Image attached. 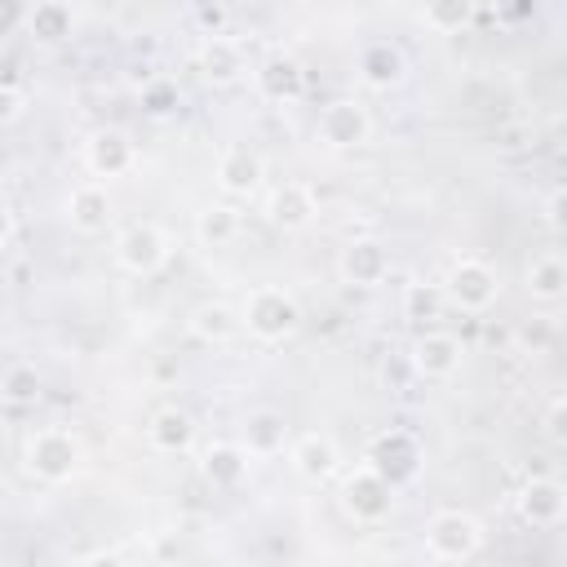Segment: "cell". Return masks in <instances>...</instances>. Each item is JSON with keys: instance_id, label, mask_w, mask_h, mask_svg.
Here are the masks:
<instances>
[{"instance_id": "cell-1", "label": "cell", "mask_w": 567, "mask_h": 567, "mask_svg": "<svg viewBox=\"0 0 567 567\" xmlns=\"http://www.w3.org/2000/svg\"><path fill=\"white\" fill-rule=\"evenodd\" d=\"M22 456H27V470L40 483H66V478H75V470L84 461V447H80V439L71 430L44 425V430H35L27 439V452Z\"/></svg>"}, {"instance_id": "cell-2", "label": "cell", "mask_w": 567, "mask_h": 567, "mask_svg": "<svg viewBox=\"0 0 567 567\" xmlns=\"http://www.w3.org/2000/svg\"><path fill=\"white\" fill-rule=\"evenodd\" d=\"M478 545H483V523L465 509H439L425 523V549L439 563H465L478 554Z\"/></svg>"}, {"instance_id": "cell-3", "label": "cell", "mask_w": 567, "mask_h": 567, "mask_svg": "<svg viewBox=\"0 0 567 567\" xmlns=\"http://www.w3.org/2000/svg\"><path fill=\"white\" fill-rule=\"evenodd\" d=\"M239 323H248V332H252L257 341H270V346H275V341H284V337L297 332L301 310H297L292 292H284V288H257V292L244 301Z\"/></svg>"}, {"instance_id": "cell-4", "label": "cell", "mask_w": 567, "mask_h": 567, "mask_svg": "<svg viewBox=\"0 0 567 567\" xmlns=\"http://www.w3.org/2000/svg\"><path fill=\"white\" fill-rule=\"evenodd\" d=\"M443 292H447V301H452L456 310L478 315V310H487V306L496 301L501 279H496V270H492L487 261H478V257H461V261L447 270Z\"/></svg>"}, {"instance_id": "cell-5", "label": "cell", "mask_w": 567, "mask_h": 567, "mask_svg": "<svg viewBox=\"0 0 567 567\" xmlns=\"http://www.w3.org/2000/svg\"><path fill=\"white\" fill-rule=\"evenodd\" d=\"M394 505V487L372 470V465H359L346 474L341 483V509L354 518V523H381Z\"/></svg>"}, {"instance_id": "cell-6", "label": "cell", "mask_w": 567, "mask_h": 567, "mask_svg": "<svg viewBox=\"0 0 567 567\" xmlns=\"http://www.w3.org/2000/svg\"><path fill=\"white\" fill-rule=\"evenodd\" d=\"M115 261L128 275H155L168 261V239L155 221H133L115 235Z\"/></svg>"}, {"instance_id": "cell-7", "label": "cell", "mask_w": 567, "mask_h": 567, "mask_svg": "<svg viewBox=\"0 0 567 567\" xmlns=\"http://www.w3.org/2000/svg\"><path fill=\"white\" fill-rule=\"evenodd\" d=\"M372 137V115L354 97H337L319 111V142L332 151H354Z\"/></svg>"}, {"instance_id": "cell-8", "label": "cell", "mask_w": 567, "mask_h": 567, "mask_svg": "<svg viewBox=\"0 0 567 567\" xmlns=\"http://www.w3.org/2000/svg\"><path fill=\"white\" fill-rule=\"evenodd\" d=\"M337 270L346 284H359V288H372L390 275V252L381 239H350L337 257Z\"/></svg>"}, {"instance_id": "cell-9", "label": "cell", "mask_w": 567, "mask_h": 567, "mask_svg": "<svg viewBox=\"0 0 567 567\" xmlns=\"http://www.w3.org/2000/svg\"><path fill=\"white\" fill-rule=\"evenodd\" d=\"M84 164H89L93 177H106V182L111 177H124L133 168V142L120 128H97L84 142Z\"/></svg>"}, {"instance_id": "cell-10", "label": "cell", "mask_w": 567, "mask_h": 567, "mask_svg": "<svg viewBox=\"0 0 567 567\" xmlns=\"http://www.w3.org/2000/svg\"><path fill=\"white\" fill-rule=\"evenodd\" d=\"M368 465H372L390 487H399V483H408V478L416 474V447H412V439H408L403 430H385V434L372 443Z\"/></svg>"}, {"instance_id": "cell-11", "label": "cell", "mask_w": 567, "mask_h": 567, "mask_svg": "<svg viewBox=\"0 0 567 567\" xmlns=\"http://www.w3.org/2000/svg\"><path fill=\"white\" fill-rule=\"evenodd\" d=\"M315 213H319V208H315V190H310L306 182H279V186L266 195V217H270L275 226H284V230L310 226Z\"/></svg>"}, {"instance_id": "cell-12", "label": "cell", "mask_w": 567, "mask_h": 567, "mask_svg": "<svg viewBox=\"0 0 567 567\" xmlns=\"http://www.w3.org/2000/svg\"><path fill=\"white\" fill-rule=\"evenodd\" d=\"M563 509H567V492H563L558 478H532L518 492V514L532 527H558L563 523Z\"/></svg>"}, {"instance_id": "cell-13", "label": "cell", "mask_w": 567, "mask_h": 567, "mask_svg": "<svg viewBox=\"0 0 567 567\" xmlns=\"http://www.w3.org/2000/svg\"><path fill=\"white\" fill-rule=\"evenodd\" d=\"M461 341L452 337V332H421L416 337V346H412V368L421 372V377H452L456 368H461Z\"/></svg>"}, {"instance_id": "cell-14", "label": "cell", "mask_w": 567, "mask_h": 567, "mask_svg": "<svg viewBox=\"0 0 567 567\" xmlns=\"http://www.w3.org/2000/svg\"><path fill=\"white\" fill-rule=\"evenodd\" d=\"M257 89H261V97L288 106V102H297V97L306 93V71H301L288 53H275V58H266V62L257 66Z\"/></svg>"}, {"instance_id": "cell-15", "label": "cell", "mask_w": 567, "mask_h": 567, "mask_svg": "<svg viewBox=\"0 0 567 567\" xmlns=\"http://www.w3.org/2000/svg\"><path fill=\"white\" fill-rule=\"evenodd\" d=\"M66 221H71L80 235L106 230V221H111V195H106V186H97V182L75 186V190L66 195Z\"/></svg>"}, {"instance_id": "cell-16", "label": "cell", "mask_w": 567, "mask_h": 567, "mask_svg": "<svg viewBox=\"0 0 567 567\" xmlns=\"http://www.w3.org/2000/svg\"><path fill=\"white\" fill-rule=\"evenodd\" d=\"M217 186L226 195H252L261 186V155L248 146H226L217 159Z\"/></svg>"}, {"instance_id": "cell-17", "label": "cell", "mask_w": 567, "mask_h": 567, "mask_svg": "<svg viewBox=\"0 0 567 567\" xmlns=\"http://www.w3.org/2000/svg\"><path fill=\"white\" fill-rule=\"evenodd\" d=\"M337 461H341V452H337V443L328 439V434H301L297 443H292V470L301 474V478H310V483H323V478H332L337 474Z\"/></svg>"}, {"instance_id": "cell-18", "label": "cell", "mask_w": 567, "mask_h": 567, "mask_svg": "<svg viewBox=\"0 0 567 567\" xmlns=\"http://www.w3.org/2000/svg\"><path fill=\"white\" fill-rule=\"evenodd\" d=\"M146 439H151L155 452L177 456V452H186V447L195 443V421H190L182 408H159V412L151 416V425H146Z\"/></svg>"}, {"instance_id": "cell-19", "label": "cell", "mask_w": 567, "mask_h": 567, "mask_svg": "<svg viewBox=\"0 0 567 567\" xmlns=\"http://www.w3.org/2000/svg\"><path fill=\"white\" fill-rule=\"evenodd\" d=\"M523 279H527L532 301H540V306H558V301L567 297V266H563L558 252H540V257H532V266H527Z\"/></svg>"}, {"instance_id": "cell-20", "label": "cell", "mask_w": 567, "mask_h": 567, "mask_svg": "<svg viewBox=\"0 0 567 567\" xmlns=\"http://www.w3.org/2000/svg\"><path fill=\"white\" fill-rule=\"evenodd\" d=\"M199 71H204L213 84H230V80H239V71H244V49H239L230 35H204Z\"/></svg>"}, {"instance_id": "cell-21", "label": "cell", "mask_w": 567, "mask_h": 567, "mask_svg": "<svg viewBox=\"0 0 567 567\" xmlns=\"http://www.w3.org/2000/svg\"><path fill=\"white\" fill-rule=\"evenodd\" d=\"M359 80H363L368 89H390V84H399V80H403V53H399L394 44H385V40L368 44V49L359 53Z\"/></svg>"}, {"instance_id": "cell-22", "label": "cell", "mask_w": 567, "mask_h": 567, "mask_svg": "<svg viewBox=\"0 0 567 567\" xmlns=\"http://www.w3.org/2000/svg\"><path fill=\"white\" fill-rule=\"evenodd\" d=\"M190 332L204 341V346H221L239 332V310L226 306V301H204L190 310Z\"/></svg>"}, {"instance_id": "cell-23", "label": "cell", "mask_w": 567, "mask_h": 567, "mask_svg": "<svg viewBox=\"0 0 567 567\" xmlns=\"http://www.w3.org/2000/svg\"><path fill=\"white\" fill-rule=\"evenodd\" d=\"M199 470H204V478H208L213 487H235V483L248 474V452H244L239 443H213V447L204 452Z\"/></svg>"}, {"instance_id": "cell-24", "label": "cell", "mask_w": 567, "mask_h": 567, "mask_svg": "<svg viewBox=\"0 0 567 567\" xmlns=\"http://www.w3.org/2000/svg\"><path fill=\"white\" fill-rule=\"evenodd\" d=\"M248 456H275L279 447H284V416L279 412H270V408H261V412H252L248 421H244V443H239Z\"/></svg>"}, {"instance_id": "cell-25", "label": "cell", "mask_w": 567, "mask_h": 567, "mask_svg": "<svg viewBox=\"0 0 567 567\" xmlns=\"http://www.w3.org/2000/svg\"><path fill=\"white\" fill-rule=\"evenodd\" d=\"M27 31L31 35H40V40H62V35H71V27H75V13H71V4H58V0H44V4H35V9H27Z\"/></svg>"}, {"instance_id": "cell-26", "label": "cell", "mask_w": 567, "mask_h": 567, "mask_svg": "<svg viewBox=\"0 0 567 567\" xmlns=\"http://www.w3.org/2000/svg\"><path fill=\"white\" fill-rule=\"evenodd\" d=\"M195 235H199L204 248H226L239 235V213L226 208V204H213V208H204L195 217Z\"/></svg>"}, {"instance_id": "cell-27", "label": "cell", "mask_w": 567, "mask_h": 567, "mask_svg": "<svg viewBox=\"0 0 567 567\" xmlns=\"http://www.w3.org/2000/svg\"><path fill=\"white\" fill-rule=\"evenodd\" d=\"M0 399L13 403V408H27L40 399V372L31 363H13L0 372Z\"/></svg>"}, {"instance_id": "cell-28", "label": "cell", "mask_w": 567, "mask_h": 567, "mask_svg": "<svg viewBox=\"0 0 567 567\" xmlns=\"http://www.w3.org/2000/svg\"><path fill=\"white\" fill-rule=\"evenodd\" d=\"M439 306H443V288L439 284H408V292H403V315L408 319L430 323V319H439Z\"/></svg>"}, {"instance_id": "cell-29", "label": "cell", "mask_w": 567, "mask_h": 567, "mask_svg": "<svg viewBox=\"0 0 567 567\" xmlns=\"http://www.w3.org/2000/svg\"><path fill=\"white\" fill-rule=\"evenodd\" d=\"M425 22L434 27V31H443V35H452V31H461L465 22H470V4H434V9H425Z\"/></svg>"}, {"instance_id": "cell-30", "label": "cell", "mask_w": 567, "mask_h": 567, "mask_svg": "<svg viewBox=\"0 0 567 567\" xmlns=\"http://www.w3.org/2000/svg\"><path fill=\"white\" fill-rule=\"evenodd\" d=\"M545 434H549V443H567V399L563 394H554L545 408Z\"/></svg>"}, {"instance_id": "cell-31", "label": "cell", "mask_w": 567, "mask_h": 567, "mask_svg": "<svg viewBox=\"0 0 567 567\" xmlns=\"http://www.w3.org/2000/svg\"><path fill=\"white\" fill-rule=\"evenodd\" d=\"M142 102H146V111H155V115H164V111H173L177 106V89L173 84H146V93H142Z\"/></svg>"}, {"instance_id": "cell-32", "label": "cell", "mask_w": 567, "mask_h": 567, "mask_svg": "<svg viewBox=\"0 0 567 567\" xmlns=\"http://www.w3.org/2000/svg\"><path fill=\"white\" fill-rule=\"evenodd\" d=\"M195 22L204 27V35H221V27H226V4H199V9H195Z\"/></svg>"}, {"instance_id": "cell-33", "label": "cell", "mask_w": 567, "mask_h": 567, "mask_svg": "<svg viewBox=\"0 0 567 567\" xmlns=\"http://www.w3.org/2000/svg\"><path fill=\"white\" fill-rule=\"evenodd\" d=\"M22 115V93L13 84H0V124H13Z\"/></svg>"}, {"instance_id": "cell-34", "label": "cell", "mask_w": 567, "mask_h": 567, "mask_svg": "<svg viewBox=\"0 0 567 567\" xmlns=\"http://www.w3.org/2000/svg\"><path fill=\"white\" fill-rule=\"evenodd\" d=\"M545 221L558 230L563 226V190H549V199H545Z\"/></svg>"}, {"instance_id": "cell-35", "label": "cell", "mask_w": 567, "mask_h": 567, "mask_svg": "<svg viewBox=\"0 0 567 567\" xmlns=\"http://www.w3.org/2000/svg\"><path fill=\"white\" fill-rule=\"evenodd\" d=\"M84 567H124V563H120L115 554H93V558H89Z\"/></svg>"}, {"instance_id": "cell-36", "label": "cell", "mask_w": 567, "mask_h": 567, "mask_svg": "<svg viewBox=\"0 0 567 567\" xmlns=\"http://www.w3.org/2000/svg\"><path fill=\"white\" fill-rule=\"evenodd\" d=\"M18 18H27V13H18V9H0V27H9V22H18Z\"/></svg>"}, {"instance_id": "cell-37", "label": "cell", "mask_w": 567, "mask_h": 567, "mask_svg": "<svg viewBox=\"0 0 567 567\" xmlns=\"http://www.w3.org/2000/svg\"><path fill=\"white\" fill-rule=\"evenodd\" d=\"M4 235H9V208L0 204V239H4Z\"/></svg>"}, {"instance_id": "cell-38", "label": "cell", "mask_w": 567, "mask_h": 567, "mask_svg": "<svg viewBox=\"0 0 567 567\" xmlns=\"http://www.w3.org/2000/svg\"><path fill=\"white\" fill-rule=\"evenodd\" d=\"M146 567H168V563H146Z\"/></svg>"}]
</instances>
